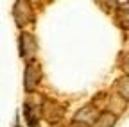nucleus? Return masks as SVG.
<instances>
[{
	"label": "nucleus",
	"mask_w": 129,
	"mask_h": 127,
	"mask_svg": "<svg viewBox=\"0 0 129 127\" xmlns=\"http://www.w3.org/2000/svg\"><path fill=\"white\" fill-rule=\"evenodd\" d=\"M118 91H120V95L124 99L129 100V77H124V79L118 81Z\"/></svg>",
	"instance_id": "nucleus-6"
},
{
	"label": "nucleus",
	"mask_w": 129,
	"mask_h": 127,
	"mask_svg": "<svg viewBox=\"0 0 129 127\" xmlns=\"http://www.w3.org/2000/svg\"><path fill=\"white\" fill-rule=\"evenodd\" d=\"M23 109H25V118H27L29 125H30V127H36V116H34V111H32V107L27 104Z\"/></svg>",
	"instance_id": "nucleus-7"
},
{
	"label": "nucleus",
	"mask_w": 129,
	"mask_h": 127,
	"mask_svg": "<svg viewBox=\"0 0 129 127\" xmlns=\"http://www.w3.org/2000/svg\"><path fill=\"white\" fill-rule=\"evenodd\" d=\"M40 77H41L40 65H38V63H29L27 70H25V88H27V91H32L38 86Z\"/></svg>",
	"instance_id": "nucleus-2"
},
{
	"label": "nucleus",
	"mask_w": 129,
	"mask_h": 127,
	"mask_svg": "<svg viewBox=\"0 0 129 127\" xmlns=\"http://www.w3.org/2000/svg\"><path fill=\"white\" fill-rule=\"evenodd\" d=\"M124 70L129 73V54H127V57H125V61H124Z\"/></svg>",
	"instance_id": "nucleus-8"
},
{
	"label": "nucleus",
	"mask_w": 129,
	"mask_h": 127,
	"mask_svg": "<svg viewBox=\"0 0 129 127\" xmlns=\"http://www.w3.org/2000/svg\"><path fill=\"white\" fill-rule=\"evenodd\" d=\"M117 122V116L111 115V113H102L99 118H95L93 127H113Z\"/></svg>",
	"instance_id": "nucleus-5"
},
{
	"label": "nucleus",
	"mask_w": 129,
	"mask_h": 127,
	"mask_svg": "<svg viewBox=\"0 0 129 127\" xmlns=\"http://www.w3.org/2000/svg\"><path fill=\"white\" fill-rule=\"evenodd\" d=\"M20 54L29 63H32L30 59L36 54V41H34V38H32L30 34H22L20 36Z\"/></svg>",
	"instance_id": "nucleus-3"
},
{
	"label": "nucleus",
	"mask_w": 129,
	"mask_h": 127,
	"mask_svg": "<svg viewBox=\"0 0 129 127\" xmlns=\"http://www.w3.org/2000/svg\"><path fill=\"white\" fill-rule=\"evenodd\" d=\"M13 13H14V20H16V23H18L20 27H23L25 23L30 22L32 13H30V6H29V2H23V0L16 2Z\"/></svg>",
	"instance_id": "nucleus-1"
},
{
	"label": "nucleus",
	"mask_w": 129,
	"mask_h": 127,
	"mask_svg": "<svg viewBox=\"0 0 129 127\" xmlns=\"http://www.w3.org/2000/svg\"><path fill=\"white\" fill-rule=\"evenodd\" d=\"M43 113H45V118L48 120V122H57L61 116H63V106H59L57 102H52V100H45V104H43Z\"/></svg>",
	"instance_id": "nucleus-4"
}]
</instances>
